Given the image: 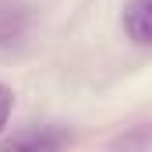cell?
Masks as SVG:
<instances>
[{"mask_svg":"<svg viewBox=\"0 0 152 152\" xmlns=\"http://www.w3.org/2000/svg\"><path fill=\"white\" fill-rule=\"evenodd\" d=\"M71 142V134L64 127L42 124V127H28L11 134L7 142H0V152H64V145Z\"/></svg>","mask_w":152,"mask_h":152,"instance_id":"cell-1","label":"cell"},{"mask_svg":"<svg viewBox=\"0 0 152 152\" xmlns=\"http://www.w3.org/2000/svg\"><path fill=\"white\" fill-rule=\"evenodd\" d=\"M28 39V7L21 0H0V57H11Z\"/></svg>","mask_w":152,"mask_h":152,"instance_id":"cell-2","label":"cell"},{"mask_svg":"<svg viewBox=\"0 0 152 152\" xmlns=\"http://www.w3.org/2000/svg\"><path fill=\"white\" fill-rule=\"evenodd\" d=\"M124 32L138 46H152V0H127L124 4Z\"/></svg>","mask_w":152,"mask_h":152,"instance_id":"cell-3","label":"cell"},{"mask_svg":"<svg viewBox=\"0 0 152 152\" xmlns=\"http://www.w3.org/2000/svg\"><path fill=\"white\" fill-rule=\"evenodd\" d=\"M11 106H14V96H11L7 85H0V134H4V127L11 120Z\"/></svg>","mask_w":152,"mask_h":152,"instance_id":"cell-4","label":"cell"}]
</instances>
